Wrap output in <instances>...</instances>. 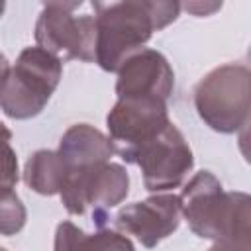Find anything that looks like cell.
<instances>
[{"label":"cell","mask_w":251,"mask_h":251,"mask_svg":"<svg viewBox=\"0 0 251 251\" xmlns=\"http://www.w3.org/2000/svg\"><path fill=\"white\" fill-rule=\"evenodd\" d=\"M96 18V65L118 73L120 65L151 39V35L178 18V2L126 0L94 2Z\"/></svg>","instance_id":"cell-1"},{"label":"cell","mask_w":251,"mask_h":251,"mask_svg":"<svg viewBox=\"0 0 251 251\" xmlns=\"http://www.w3.org/2000/svg\"><path fill=\"white\" fill-rule=\"evenodd\" d=\"M63 76V61L49 51L25 47L10 67L2 61V112L14 120L37 116L49 102Z\"/></svg>","instance_id":"cell-2"},{"label":"cell","mask_w":251,"mask_h":251,"mask_svg":"<svg viewBox=\"0 0 251 251\" xmlns=\"http://www.w3.org/2000/svg\"><path fill=\"white\" fill-rule=\"evenodd\" d=\"M194 108L210 129L239 131L251 118V69L239 63L212 69L194 86Z\"/></svg>","instance_id":"cell-3"},{"label":"cell","mask_w":251,"mask_h":251,"mask_svg":"<svg viewBox=\"0 0 251 251\" xmlns=\"http://www.w3.org/2000/svg\"><path fill=\"white\" fill-rule=\"evenodd\" d=\"M78 2H49L35 22V43L61 61L96 63V18L76 16Z\"/></svg>","instance_id":"cell-4"},{"label":"cell","mask_w":251,"mask_h":251,"mask_svg":"<svg viewBox=\"0 0 251 251\" xmlns=\"http://www.w3.org/2000/svg\"><path fill=\"white\" fill-rule=\"evenodd\" d=\"M120 157L141 169L145 188L155 194L180 186L194 167L192 149L173 122L159 135Z\"/></svg>","instance_id":"cell-5"},{"label":"cell","mask_w":251,"mask_h":251,"mask_svg":"<svg viewBox=\"0 0 251 251\" xmlns=\"http://www.w3.org/2000/svg\"><path fill=\"white\" fill-rule=\"evenodd\" d=\"M129 192V176L124 165L104 163L69 175L61 190L63 206L73 216H82L92 208L94 222L104 224L106 212L126 200Z\"/></svg>","instance_id":"cell-6"},{"label":"cell","mask_w":251,"mask_h":251,"mask_svg":"<svg viewBox=\"0 0 251 251\" xmlns=\"http://www.w3.org/2000/svg\"><path fill=\"white\" fill-rule=\"evenodd\" d=\"M169 124L167 100L157 96L118 98L106 118L110 139L120 155L153 139Z\"/></svg>","instance_id":"cell-7"},{"label":"cell","mask_w":251,"mask_h":251,"mask_svg":"<svg viewBox=\"0 0 251 251\" xmlns=\"http://www.w3.org/2000/svg\"><path fill=\"white\" fill-rule=\"evenodd\" d=\"M180 216V198L171 192H159L141 202L124 206L116 214L114 224L122 233L133 235L143 247L153 249L176 231Z\"/></svg>","instance_id":"cell-8"},{"label":"cell","mask_w":251,"mask_h":251,"mask_svg":"<svg viewBox=\"0 0 251 251\" xmlns=\"http://www.w3.org/2000/svg\"><path fill=\"white\" fill-rule=\"evenodd\" d=\"M175 86V73L163 53L155 49H139L131 53L118 69V98L157 96L169 100Z\"/></svg>","instance_id":"cell-9"},{"label":"cell","mask_w":251,"mask_h":251,"mask_svg":"<svg viewBox=\"0 0 251 251\" xmlns=\"http://www.w3.org/2000/svg\"><path fill=\"white\" fill-rule=\"evenodd\" d=\"M57 151L67 163L71 173L110 163L112 155L118 153L116 143L108 135H104L100 129L88 124L71 126L63 133Z\"/></svg>","instance_id":"cell-10"},{"label":"cell","mask_w":251,"mask_h":251,"mask_svg":"<svg viewBox=\"0 0 251 251\" xmlns=\"http://www.w3.org/2000/svg\"><path fill=\"white\" fill-rule=\"evenodd\" d=\"M210 241H241L251 243V194L226 192L222 194L210 226Z\"/></svg>","instance_id":"cell-11"},{"label":"cell","mask_w":251,"mask_h":251,"mask_svg":"<svg viewBox=\"0 0 251 251\" xmlns=\"http://www.w3.org/2000/svg\"><path fill=\"white\" fill-rule=\"evenodd\" d=\"M71 171L59 151L39 149L25 161L24 167V182L37 194L53 196L61 194L63 186L67 184Z\"/></svg>","instance_id":"cell-12"},{"label":"cell","mask_w":251,"mask_h":251,"mask_svg":"<svg viewBox=\"0 0 251 251\" xmlns=\"http://www.w3.org/2000/svg\"><path fill=\"white\" fill-rule=\"evenodd\" d=\"M53 251H135L127 235L112 229L84 233L73 222H61L55 231Z\"/></svg>","instance_id":"cell-13"},{"label":"cell","mask_w":251,"mask_h":251,"mask_svg":"<svg viewBox=\"0 0 251 251\" xmlns=\"http://www.w3.org/2000/svg\"><path fill=\"white\" fill-rule=\"evenodd\" d=\"M25 224V208L14 190L2 192V233L14 235Z\"/></svg>","instance_id":"cell-14"},{"label":"cell","mask_w":251,"mask_h":251,"mask_svg":"<svg viewBox=\"0 0 251 251\" xmlns=\"http://www.w3.org/2000/svg\"><path fill=\"white\" fill-rule=\"evenodd\" d=\"M18 182V159L10 145V131L4 127V169H2V192L14 190Z\"/></svg>","instance_id":"cell-15"},{"label":"cell","mask_w":251,"mask_h":251,"mask_svg":"<svg viewBox=\"0 0 251 251\" xmlns=\"http://www.w3.org/2000/svg\"><path fill=\"white\" fill-rule=\"evenodd\" d=\"M237 147H239V153L243 155V159L251 165V118H249V122L239 129Z\"/></svg>","instance_id":"cell-16"},{"label":"cell","mask_w":251,"mask_h":251,"mask_svg":"<svg viewBox=\"0 0 251 251\" xmlns=\"http://www.w3.org/2000/svg\"><path fill=\"white\" fill-rule=\"evenodd\" d=\"M180 8H184L186 12H190V14L198 16V18H202V16H210V14H214L216 10H220V8H222V4H218V2H214V4L188 2V4H180Z\"/></svg>","instance_id":"cell-17"},{"label":"cell","mask_w":251,"mask_h":251,"mask_svg":"<svg viewBox=\"0 0 251 251\" xmlns=\"http://www.w3.org/2000/svg\"><path fill=\"white\" fill-rule=\"evenodd\" d=\"M208 251H251V243L241 241H218Z\"/></svg>","instance_id":"cell-18"},{"label":"cell","mask_w":251,"mask_h":251,"mask_svg":"<svg viewBox=\"0 0 251 251\" xmlns=\"http://www.w3.org/2000/svg\"><path fill=\"white\" fill-rule=\"evenodd\" d=\"M247 63H249V69H251V47H249V51H247Z\"/></svg>","instance_id":"cell-19"},{"label":"cell","mask_w":251,"mask_h":251,"mask_svg":"<svg viewBox=\"0 0 251 251\" xmlns=\"http://www.w3.org/2000/svg\"><path fill=\"white\" fill-rule=\"evenodd\" d=\"M2 251H6V249H2Z\"/></svg>","instance_id":"cell-20"}]
</instances>
